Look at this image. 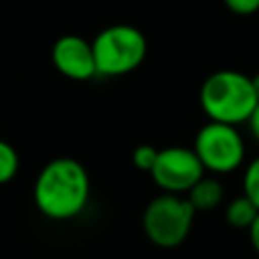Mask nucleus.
<instances>
[{"instance_id": "1", "label": "nucleus", "mask_w": 259, "mask_h": 259, "mask_svg": "<svg viewBox=\"0 0 259 259\" xmlns=\"http://www.w3.org/2000/svg\"><path fill=\"white\" fill-rule=\"evenodd\" d=\"M89 192L91 184L85 166L75 158H55L38 172L32 198L47 219L69 221L87 206Z\"/></svg>"}, {"instance_id": "2", "label": "nucleus", "mask_w": 259, "mask_h": 259, "mask_svg": "<svg viewBox=\"0 0 259 259\" xmlns=\"http://www.w3.org/2000/svg\"><path fill=\"white\" fill-rule=\"evenodd\" d=\"M200 107L210 121L247 123L259 97L249 75L235 69H221L210 73L200 85Z\"/></svg>"}, {"instance_id": "3", "label": "nucleus", "mask_w": 259, "mask_h": 259, "mask_svg": "<svg viewBox=\"0 0 259 259\" xmlns=\"http://www.w3.org/2000/svg\"><path fill=\"white\" fill-rule=\"evenodd\" d=\"M95 71L101 77H121L136 71L146 55V34L132 24H111L91 40Z\"/></svg>"}, {"instance_id": "4", "label": "nucleus", "mask_w": 259, "mask_h": 259, "mask_svg": "<svg viewBox=\"0 0 259 259\" xmlns=\"http://www.w3.org/2000/svg\"><path fill=\"white\" fill-rule=\"evenodd\" d=\"M194 206L182 194L162 192L148 202L142 214L146 237L162 249L178 247L190 235L194 223Z\"/></svg>"}, {"instance_id": "5", "label": "nucleus", "mask_w": 259, "mask_h": 259, "mask_svg": "<svg viewBox=\"0 0 259 259\" xmlns=\"http://www.w3.org/2000/svg\"><path fill=\"white\" fill-rule=\"evenodd\" d=\"M192 150L212 174H229L245 160V142L237 125L210 119L196 132Z\"/></svg>"}, {"instance_id": "6", "label": "nucleus", "mask_w": 259, "mask_h": 259, "mask_svg": "<svg viewBox=\"0 0 259 259\" xmlns=\"http://www.w3.org/2000/svg\"><path fill=\"white\" fill-rule=\"evenodd\" d=\"M204 166L198 160L192 148L184 146H168L158 152L156 164L150 170L154 184L162 192L170 194H186L202 176Z\"/></svg>"}, {"instance_id": "7", "label": "nucleus", "mask_w": 259, "mask_h": 259, "mask_svg": "<svg viewBox=\"0 0 259 259\" xmlns=\"http://www.w3.org/2000/svg\"><path fill=\"white\" fill-rule=\"evenodd\" d=\"M51 59L55 69L75 81H85L97 75L95 71V57L93 47L89 40L77 36V34H65L57 38L51 51Z\"/></svg>"}, {"instance_id": "8", "label": "nucleus", "mask_w": 259, "mask_h": 259, "mask_svg": "<svg viewBox=\"0 0 259 259\" xmlns=\"http://www.w3.org/2000/svg\"><path fill=\"white\" fill-rule=\"evenodd\" d=\"M184 196L194 206V210H210V208H217L223 202L225 190H223V184L217 178L202 176Z\"/></svg>"}, {"instance_id": "9", "label": "nucleus", "mask_w": 259, "mask_h": 259, "mask_svg": "<svg viewBox=\"0 0 259 259\" xmlns=\"http://www.w3.org/2000/svg\"><path fill=\"white\" fill-rule=\"evenodd\" d=\"M257 214H259V208L245 194L229 200V204L225 208V219L235 229H249Z\"/></svg>"}, {"instance_id": "10", "label": "nucleus", "mask_w": 259, "mask_h": 259, "mask_svg": "<svg viewBox=\"0 0 259 259\" xmlns=\"http://www.w3.org/2000/svg\"><path fill=\"white\" fill-rule=\"evenodd\" d=\"M18 164L20 162H18L16 150L8 142L0 140V184H6L16 176Z\"/></svg>"}, {"instance_id": "11", "label": "nucleus", "mask_w": 259, "mask_h": 259, "mask_svg": "<svg viewBox=\"0 0 259 259\" xmlns=\"http://www.w3.org/2000/svg\"><path fill=\"white\" fill-rule=\"evenodd\" d=\"M243 194L259 208V156L253 158L243 174Z\"/></svg>"}, {"instance_id": "12", "label": "nucleus", "mask_w": 259, "mask_h": 259, "mask_svg": "<svg viewBox=\"0 0 259 259\" xmlns=\"http://www.w3.org/2000/svg\"><path fill=\"white\" fill-rule=\"evenodd\" d=\"M158 148L150 146V144H142L138 146L134 152H132V162L138 170H144V172H150L156 164V158H158Z\"/></svg>"}, {"instance_id": "13", "label": "nucleus", "mask_w": 259, "mask_h": 259, "mask_svg": "<svg viewBox=\"0 0 259 259\" xmlns=\"http://www.w3.org/2000/svg\"><path fill=\"white\" fill-rule=\"evenodd\" d=\"M225 6L239 16H249L259 10V0H223Z\"/></svg>"}, {"instance_id": "14", "label": "nucleus", "mask_w": 259, "mask_h": 259, "mask_svg": "<svg viewBox=\"0 0 259 259\" xmlns=\"http://www.w3.org/2000/svg\"><path fill=\"white\" fill-rule=\"evenodd\" d=\"M247 125H249V132H251V136L259 142V103L255 105V109H253V113L249 115V119H247Z\"/></svg>"}, {"instance_id": "15", "label": "nucleus", "mask_w": 259, "mask_h": 259, "mask_svg": "<svg viewBox=\"0 0 259 259\" xmlns=\"http://www.w3.org/2000/svg\"><path fill=\"white\" fill-rule=\"evenodd\" d=\"M247 231H249V241H251L255 253L259 255V214L255 217V221L251 223V227H249Z\"/></svg>"}, {"instance_id": "16", "label": "nucleus", "mask_w": 259, "mask_h": 259, "mask_svg": "<svg viewBox=\"0 0 259 259\" xmlns=\"http://www.w3.org/2000/svg\"><path fill=\"white\" fill-rule=\"evenodd\" d=\"M251 81H253V87H255V93H257V97H259V73H257V75H253V77H251Z\"/></svg>"}]
</instances>
